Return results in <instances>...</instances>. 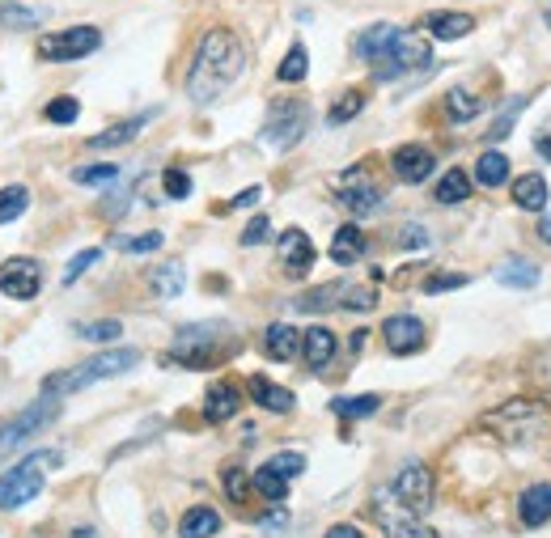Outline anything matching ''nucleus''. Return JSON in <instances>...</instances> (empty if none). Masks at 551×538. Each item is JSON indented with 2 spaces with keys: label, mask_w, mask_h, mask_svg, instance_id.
I'll list each match as a JSON object with an SVG mask.
<instances>
[{
  "label": "nucleus",
  "mask_w": 551,
  "mask_h": 538,
  "mask_svg": "<svg viewBox=\"0 0 551 538\" xmlns=\"http://www.w3.org/2000/svg\"><path fill=\"white\" fill-rule=\"evenodd\" d=\"M242 73H246V43L234 30L212 26L200 39V47H195V60L187 73V98L195 106H212L229 94V85H238Z\"/></svg>",
  "instance_id": "1"
},
{
  "label": "nucleus",
  "mask_w": 551,
  "mask_h": 538,
  "mask_svg": "<svg viewBox=\"0 0 551 538\" xmlns=\"http://www.w3.org/2000/svg\"><path fill=\"white\" fill-rule=\"evenodd\" d=\"M479 424L492 437H501L505 445H547L551 441V407L543 399H509L505 407L488 411Z\"/></svg>",
  "instance_id": "2"
},
{
  "label": "nucleus",
  "mask_w": 551,
  "mask_h": 538,
  "mask_svg": "<svg viewBox=\"0 0 551 538\" xmlns=\"http://www.w3.org/2000/svg\"><path fill=\"white\" fill-rule=\"evenodd\" d=\"M140 365V352L136 348H111V352H98L90 356L85 365L77 369H64V373H51V378L43 382V394H51V399H64V394H77L85 386L94 382H106V378H119V373H128Z\"/></svg>",
  "instance_id": "3"
},
{
  "label": "nucleus",
  "mask_w": 551,
  "mask_h": 538,
  "mask_svg": "<svg viewBox=\"0 0 551 538\" xmlns=\"http://www.w3.org/2000/svg\"><path fill=\"white\" fill-rule=\"evenodd\" d=\"M60 462V450H39L26 462H17L13 471H5L0 475V509H22L26 500H34L43 492V471H56Z\"/></svg>",
  "instance_id": "4"
},
{
  "label": "nucleus",
  "mask_w": 551,
  "mask_h": 538,
  "mask_svg": "<svg viewBox=\"0 0 551 538\" xmlns=\"http://www.w3.org/2000/svg\"><path fill=\"white\" fill-rule=\"evenodd\" d=\"M429 64H433L429 39L399 30V39L390 43L386 56L373 60V77H378V81H395V77H407V73H416V68H429Z\"/></svg>",
  "instance_id": "5"
},
{
  "label": "nucleus",
  "mask_w": 551,
  "mask_h": 538,
  "mask_svg": "<svg viewBox=\"0 0 551 538\" xmlns=\"http://www.w3.org/2000/svg\"><path fill=\"white\" fill-rule=\"evenodd\" d=\"M306 132H310V106H306V102H297V98L272 102L268 119H263V145H272V149H293Z\"/></svg>",
  "instance_id": "6"
},
{
  "label": "nucleus",
  "mask_w": 551,
  "mask_h": 538,
  "mask_svg": "<svg viewBox=\"0 0 551 538\" xmlns=\"http://www.w3.org/2000/svg\"><path fill=\"white\" fill-rule=\"evenodd\" d=\"M373 522L382 526L386 538H437V534L395 496V488H378V492H373Z\"/></svg>",
  "instance_id": "7"
},
{
  "label": "nucleus",
  "mask_w": 551,
  "mask_h": 538,
  "mask_svg": "<svg viewBox=\"0 0 551 538\" xmlns=\"http://www.w3.org/2000/svg\"><path fill=\"white\" fill-rule=\"evenodd\" d=\"M102 47V30L98 26H68L60 34H43L39 39V56L51 64H68V60H81V56H94Z\"/></svg>",
  "instance_id": "8"
},
{
  "label": "nucleus",
  "mask_w": 551,
  "mask_h": 538,
  "mask_svg": "<svg viewBox=\"0 0 551 538\" xmlns=\"http://www.w3.org/2000/svg\"><path fill=\"white\" fill-rule=\"evenodd\" d=\"M390 488H395V496H399L416 517H424V513L433 509V471H429L424 462H407L403 471L395 475V483H390Z\"/></svg>",
  "instance_id": "9"
},
{
  "label": "nucleus",
  "mask_w": 551,
  "mask_h": 538,
  "mask_svg": "<svg viewBox=\"0 0 551 538\" xmlns=\"http://www.w3.org/2000/svg\"><path fill=\"white\" fill-rule=\"evenodd\" d=\"M43 289V272H39V259L30 255H17L0 263V293L13 297V301H34Z\"/></svg>",
  "instance_id": "10"
},
{
  "label": "nucleus",
  "mask_w": 551,
  "mask_h": 538,
  "mask_svg": "<svg viewBox=\"0 0 551 538\" xmlns=\"http://www.w3.org/2000/svg\"><path fill=\"white\" fill-rule=\"evenodd\" d=\"M335 195H340V204L352 212V217H369V212H378V204H382V187L369 183L365 166H352L340 183H335Z\"/></svg>",
  "instance_id": "11"
},
{
  "label": "nucleus",
  "mask_w": 551,
  "mask_h": 538,
  "mask_svg": "<svg viewBox=\"0 0 551 538\" xmlns=\"http://www.w3.org/2000/svg\"><path fill=\"white\" fill-rule=\"evenodd\" d=\"M382 335H386V348L395 352V356H412V352L424 348V322L412 318V314H395V318H386Z\"/></svg>",
  "instance_id": "12"
},
{
  "label": "nucleus",
  "mask_w": 551,
  "mask_h": 538,
  "mask_svg": "<svg viewBox=\"0 0 551 538\" xmlns=\"http://www.w3.org/2000/svg\"><path fill=\"white\" fill-rule=\"evenodd\" d=\"M390 166H395V178L399 183H424V178L433 174V166H437V157H433V149H424V145H399L395 149V157H390Z\"/></svg>",
  "instance_id": "13"
},
{
  "label": "nucleus",
  "mask_w": 551,
  "mask_h": 538,
  "mask_svg": "<svg viewBox=\"0 0 551 538\" xmlns=\"http://www.w3.org/2000/svg\"><path fill=\"white\" fill-rule=\"evenodd\" d=\"M276 246H280V263L289 276H306L314 267V242L306 238V229H284Z\"/></svg>",
  "instance_id": "14"
},
{
  "label": "nucleus",
  "mask_w": 551,
  "mask_h": 538,
  "mask_svg": "<svg viewBox=\"0 0 551 538\" xmlns=\"http://www.w3.org/2000/svg\"><path fill=\"white\" fill-rule=\"evenodd\" d=\"M238 407H242V390H238L234 382H212V386H208V394H204V420H208V424L234 420Z\"/></svg>",
  "instance_id": "15"
},
{
  "label": "nucleus",
  "mask_w": 551,
  "mask_h": 538,
  "mask_svg": "<svg viewBox=\"0 0 551 538\" xmlns=\"http://www.w3.org/2000/svg\"><path fill=\"white\" fill-rule=\"evenodd\" d=\"M424 30H429L433 39H441V43H458V39H467V34L475 30V17L458 13V9H437V13L424 17Z\"/></svg>",
  "instance_id": "16"
},
{
  "label": "nucleus",
  "mask_w": 551,
  "mask_h": 538,
  "mask_svg": "<svg viewBox=\"0 0 551 538\" xmlns=\"http://www.w3.org/2000/svg\"><path fill=\"white\" fill-rule=\"evenodd\" d=\"M539 280H543V267L539 263H530L522 255H509L496 263V284H505V289H539Z\"/></svg>",
  "instance_id": "17"
},
{
  "label": "nucleus",
  "mask_w": 551,
  "mask_h": 538,
  "mask_svg": "<svg viewBox=\"0 0 551 538\" xmlns=\"http://www.w3.org/2000/svg\"><path fill=\"white\" fill-rule=\"evenodd\" d=\"M297 352H301V335L289 322H272V327L263 331V356H268V361H293Z\"/></svg>",
  "instance_id": "18"
},
{
  "label": "nucleus",
  "mask_w": 551,
  "mask_h": 538,
  "mask_svg": "<svg viewBox=\"0 0 551 538\" xmlns=\"http://www.w3.org/2000/svg\"><path fill=\"white\" fill-rule=\"evenodd\" d=\"M518 517L522 526H547L551 522V483H535L518 496Z\"/></svg>",
  "instance_id": "19"
},
{
  "label": "nucleus",
  "mask_w": 551,
  "mask_h": 538,
  "mask_svg": "<svg viewBox=\"0 0 551 538\" xmlns=\"http://www.w3.org/2000/svg\"><path fill=\"white\" fill-rule=\"evenodd\" d=\"M513 204L526 208V212H543L547 208V178L539 170L513 178Z\"/></svg>",
  "instance_id": "20"
},
{
  "label": "nucleus",
  "mask_w": 551,
  "mask_h": 538,
  "mask_svg": "<svg viewBox=\"0 0 551 538\" xmlns=\"http://www.w3.org/2000/svg\"><path fill=\"white\" fill-rule=\"evenodd\" d=\"M365 255V233L357 225H340L335 229V238H331V263H340V267H352Z\"/></svg>",
  "instance_id": "21"
},
{
  "label": "nucleus",
  "mask_w": 551,
  "mask_h": 538,
  "mask_svg": "<svg viewBox=\"0 0 551 538\" xmlns=\"http://www.w3.org/2000/svg\"><path fill=\"white\" fill-rule=\"evenodd\" d=\"M251 399H255L259 407H268L272 416H289V411L297 407L293 390H284V386H276V382H268V378H251Z\"/></svg>",
  "instance_id": "22"
},
{
  "label": "nucleus",
  "mask_w": 551,
  "mask_h": 538,
  "mask_svg": "<svg viewBox=\"0 0 551 538\" xmlns=\"http://www.w3.org/2000/svg\"><path fill=\"white\" fill-rule=\"evenodd\" d=\"M301 356H306L310 369H327L331 356H335V335L327 327H310L301 335Z\"/></svg>",
  "instance_id": "23"
},
{
  "label": "nucleus",
  "mask_w": 551,
  "mask_h": 538,
  "mask_svg": "<svg viewBox=\"0 0 551 538\" xmlns=\"http://www.w3.org/2000/svg\"><path fill=\"white\" fill-rule=\"evenodd\" d=\"M344 289H348L344 280H335V284H318V289L301 293V297L293 301V306H297L301 314H318V310H340V301H344Z\"/></svg>",
  "instance_id": "24"
},
{
  "label": "nucleus",
  "mask_w": 551,
  "mask_h": 538,
  "mask_svg": "<svg viewBox=\"0 0 551 538\" xmlns=\"http://www.w3.org/2000/svg\"><path fill=\"white\" fill-rule=\"evenodd\" d=\"M395 39H399V26H390V22L369 26V30L361 34V39H357V56H361V60H369V64H373V60H382Z\"/></svg>",
  "instance_id": "25"
},
{
  "label": "nucleus",
  "mask_w": 551,
  "mask_h": 538,
  "mask_svg": "<svg viewBox=\"0 0 551 538\" xmlns=\"http://www.w3.org/2000/svg\"><path fill=\"white\" fill-rule=\"evenodd\" d=\"M221 530V513L217 509H208V505H195L183 513V522H179V538H212Z\"/></svg>",
  "instance_id": "26"
},
{
  "label": "nucleus",
  "mask_w": 551,
  "mask_h": 538,
  "mask_svg": "<svg viewBox=\"0 0 551 538\" xmlns=\"http://www.w3.org/2000/svg\"><path fill=\"white\" fill-rule=\"evenodd\" d=\"M475 183L479 187H501V183H509V157L501 153V149H488V153H479V161H475Z\"/></svg>",
  "instance_id": "27"
},
{
  "label": "nucleus",
  "mask_w": 551,
  "mask_h": 538,
  "mask_svg": "<svg viewBox=\"0 0 551 538\" xmlns=\"http://www.w3.org/2000/svg\"><path fill=\"white\" fill-rule=\"evenodd\" d=\"M471 183H475V178L467 170H446L437 178V187H433V200L437 204H467Z\"/></svg>",
  "instance_id": "28"
},
{
  "label": "nucleus",
  "mask_w": 551,
  "mask_h": 538,
  "mask_svg": "<svg viewBox=\"0 0 551 538\" xmlns=\"http://www.w3.org/2000/svg\"><path fill=\"white\" fill-rule=\"evenodd\" d=\"M149 119H153V115H136V119H128V123H115V128H106V132L90 136V149H119V145H132L136 132L145 128Z\"/></svg>",
  "instance_id": "29"
},
{
  "label": "nucleus",
  "mask_w": 551,
  "mask_h": 538,
  "mask_svg": "<svg viewBox=\"0 0 551 538\" xmlns=\"http://www.w3.org/2000/svg\"><path fill=\"white\" fill-rule=\"evenodd\" d=\"M479 111H484V102H479L467 85H454L446 94V119L450 123H471Z\"/></svg>",
  "instance_id": "30"
},
{
  "label": "nucleus",
  "mask_w": 551,
  "mask_h": 538,
  "mask_svg": "<svg viewBox=\"0 0 551 538\" xmlns=\"http://www.w3.org/2000/svg\"><path fill=\"white\" fill-rule=\"evenodd\" d=\"M119 178H123V166H115V161H98V166L73 170V183H81V187H115Z\"/></svg>",
  "instance_id": "31"
},
{
  "label": "nucleus",
  "mask_w": 551,
  "mask_h": 538,
  "mask_svg": "<svg viewBox=\"0 0 551 538\" xmlns=\"http://www.w3.org/2000/svg\"><path fill=\"white\" fill-rule=\"evenodd\" d=\"M149 284H153L157 297H179L183 284H187L183 263H162V267H153V272H149Z\"/></svg>",
  "instance_id": "32"
},
{
  "label": "nucleus",
  "mask_w": 551,
  "mask_h": 538,
  "mask_svg": "<svg viewBox=\"0 0 551 538\" xmlns=\"http://www.w3.org/2000/svg\"><path fill=\"white\" fill-rule=\"evenodd\" d=\"M382 407V394H357V399H331V411L340 420H369Z\"/></svg>",
  "instance_id": "33"
},
{
  "label": "nucleus",
  "mask_w": 551,
  "mask_h": 538,
  "mask_svg": "<svg viewBox=\"0 0 551 538\" xmlns=\"http://www.w3.org/2000/svg\"><path fill=\"white\" fill-rule=\"evenodd\" d=\"M306 73H310V51H306V43H293L289 56L280 60L276 77H280L284 85H297V81H306Z\"/></svg>",
  "instance_id": "34"
},
{
  "label": "nucleus",
  "mask_w": 551,
  "mask_h": 538,
  "mask_svg": "<svg viewBox=\"0 0 551 538\" xmlns=\"http://www.w3.org/2000/svg\"><path fill=\"white\" fill-rule=\"evenodd\" d=\"M251 483H255V492H259V496H268V500H276V505H280V500H284V496H289V479H284V475H276V471H272V466H268V462H263V466H259V471L251 475Z\"/></svg>",
  "instance_id": "35"
},
{
  "label": "nucleus",
  "mask_w": 551,
  "mask_h": 538,
  "mask_svg": "<svg viewBox=\"0 0 551 538\" xmlns=\"http://www.w3.org/2000/svg\"><path fill=\"white\" fill-rule=\"evenodd\" d=\"M361 111H365V94H361V89H348V94H340V102L327 111V123H331V128H340V123L357 119Z\"/></svg>",
  "instance_id": "36"
},
{
  "label": "nucleus",
  "mask_w": 551,
  "mask_h": 538,
  "mask_svg": "<svg viewBox=\"0 0 551 538\" xmlns=\"http://www.w3.org/2000/svg\"><path fill=\"white\" fill-rule=\"evenodd\" d=\"M30 208V191L26 187H0V225L17 221Z\"/></svg>",
  "instance_id": "37"
},
{
  "label": "nucleus",
  "mask_w": 551,
  "mask_h": 538,
  "mask_svg": "<svg viewBox=\"0 0 551 538\" xmlns=\"http://www.w3.org/2000/svg\"><path fill=\"white\" fill-rule=\"evenodd\" d=\"M43 22L39 9H22V5H0V30H34Z\"/></svg>",
  "instance_id": "38"
},
{
  "label": "nucleus",
  "mask_w": 551,
  "mask_h": 538,
  "mask_svg": "<svg viewBox=\"0 0 551 538\" xmlns=\"http://www.w3.org/2000/svg\"><path fill=\"white\" fill-rule=\"evenodd\" d=\"M221 488H225V496L234 500V505H246V500H251V475H246L242 466H225Z\"/></svg>",
  "instance_id": "39"
},
{
  "label": "nucleus",
  "mask_w": 551,
  "mask_h": 538,
  "mask_svg": "<svg viewBox=\"0 0 551 538\" xmlns=\"http://www.w3.org/2000/svg\"><path fill=\"white\" fill-rule=\"evenodd\" d=\"M81 339H94V344H111V339L123 335V322L119 318H102V322H81L77 327Z\"/></svg>",
  "instance_id": "40"
},
{
  "label": "nucleus",
  "mask_w": 551,
  "mask_h": 538,
  "mask_svg": "<svg viewBox=\"0 0 551 538\" xmlns=\"http://www.w3.org/2000/svg\"><path fill=\"white\" fill-rule=\"evenodd\" d=\"M47 123H60V128H68V123H77V115H81V102L77 98H68V94H60V98H51L47 102Z\"/></svg>",
  "instance_id": "41"
},
{
  "label": "nucleus",
  "mask_w": 551,
  "mask_h": 538,
  "mask_svg": "<svg viewBox=\"0 0 551 538\" xmlns=\"http://www.w3.org/2000/svg\"><path fill=\"white\" fill-rule=\"evenodd\" d=\"M162 233L149 229V233H132V238H115L119 250H128V255H153V250H162Z\"/></svg>",
  "instance_id": "42"
},
{
  "label": "nucleus",
  "mask_w": 551,
  "mask_h": 538,
  "mask_svg": "<svg viewBox=\"0 0 551 538\" xmlns=\"http://www.w3.org/2000/svg\"><path fill=\"white\" fill-rule=\"evenodd\" d=\"M373 306H378V289H365V284H348V289H344L340 310H357V314H365V310H373Z\"/></svg>",
  "instance_id": "43"
},
{
  "label": "nucleus",
  "mask_w": 551,
  "mask_h": 538,
  "mask_svg": "<svg viewBox=\"0 0 551 538\" xmlns=\"http://www.w3.org/2000/svg\"><path fill=\"white\" fill-rule=\"evenodd\" d=\"M162 191L170 195V200H187V195H191V174L179 170V166H170V170L162 174Z\"/></svg>",
  "instance_id": "44"
},
{
  "label": "nucleus",
  "mask_w": 551,
  "mask_h": 538,
  "mask_svg": "<svg viewBox=\"0 0 551 538\" xmlns=\"http://www.w3.org/2000/svg\"><path fill=\"white\" fill-rule=\"evenodd\" d=\"M268 466H272L276 475H284V479H297L301 471H306V454H297V450H280Z\"/></svg>",
  "instance_id": "45"
},
{
  "label": "nucleus",
  "mask_w": 551,
  "mask_h": 538,
  "mask_svg": "<svg viewBox=\"0 0 551 538\" xmlns=\"http://www.w3.org/2000/svg\"><path fill=\"white\" fill-rule=\"evenodd\" d=\"M462 284H467V272H441L424 280V293H450V289H462Z\"/></svg>",
  "instance_id": "46"
},
{
  "label": "nucleus",
  "mask_w": 551,
  "mask_h": 538,
  "mask_svg": "<svg viewBox=\"0 0 551 538\" xmlns=\"http://www.w3.org/2000/svg\"><path fill=\"white\" fill-rule=\"evenodd\" d=\"M102 259V250H81V255L73 259V263H68L64 267V284H77L81 280V272H85V267H94Z\"/></svg>",
  "instance_id": "47"
},
{
  "label": "nucleus",
  "mask_w": 551,
  "mask_h": 538,
  "mask_svg": "<svg viewBox=\"0 0 551 538\" xmlns=\"http://www.w3.org/2000/svg\"><path fill=\"white\" fill-rule=\"evenodd\" d=\"M268 238H272V221L268 217H255L251 225L242 229V246H263Z\"/></svg>",
  "instance_id": "48"
},
{
  "label": "nucleus",
  "mask_w": 551,
  "mask_h": 538,
  "mask_svg": "<svg viewBox=\"0 0 551 538\" xmlns=\"http://www.w3.org/2000/svg\"><path fill=\"white\" fill-rule=\"evenodd\" d=\"M530 378H539L543 386H551V344L530 356Z\"/></svg>",
  "instance_id": "49"
},
{
  "label": "nucleus",
  "mask_w": 551,
  "mask_h": 538,
  "mask_svg": "<svg viewBox=\"0 0 551 538\" xmlns=\"http://www.w3.org/2000/svg\"><path fill=\"white\" fill-rule=\"evenodd\" d=\"M518 111H522V98H513V102H509V115H505V119H496V128H492L488 136H492V140H505L509 128H513V119H518Z\"/></svg>",
  "instance_id": "50"
},
{
  "label": "nucleus",
  "mask_w": 551,
  "mask_h": 538,
  "mask_svg": "<svg viewBox=\"0 0 551 538\" xmlns=\"http://www.w3.org/2000/svg\"><path fill=\"white\" fill-rule=\"evenodd\" d=\"M399 242H403L407 250H424V246H429V233H424L420 225H403V233H399Z\"/></svg>",
  "instance_id": "51"
},
{
  "label": "nucleus",
  "mask_w": 551,
  "mask_h": 538,
  "mask_svg": "<svg viewBox=\"0 0 551 538\" xmlns=\"http://www.w3.org/2000/svg\"><path fill=\"white\" fill-rule=\"evenodd\" d=\"M259 195H263V187H246L242 195H234V200H229V208H251V204H259Z\"/></svg>",
  "instance_id": "52"
},
{
  "label": "nucleus",
  "mask_w": 551,
  "mask_h": 538,
  "mask_svg": "<svg viewBox=\"0 0 551 538\" xmlns=\"http://www.w3.org/2000/svg\"><path fill=\"white\" fill-rule=\"evenodd\" d=\"M327 538H365L357 526H352V522H340V526H331L327 530Z\"/></svg>",
  "instance_id": "53"
},
{
  "label": "nucleus",
  "mask_w": 551,
  "mask_h": 538,
  "mask_svg": "<svg viewBox=\"0 0 551 538\" xmlns=\"http://www.w3.org/2000/svg\"><path fill=\"white\" fill-rule=\"evenodd\" d=\"M13 445H17V437H13V424L5 420V424H0V454L13 450Z\"/></svg>",
  "instance_id": "54"
},
{
  "label": "nucleus",
  "mask_w": 551,
  "mask_h": 538,
  "mask_svg": "<svg viewBox=\"0 0 551 538\" xmlns=\"http://www.w3.org/2000/svg\"><path fill=\"white\" fill-rule=\"evenodd\" d=\"M539 238L551 246V208H543V221H539Z\"/></svg>",
  "instance_id": "55"
},
{
  "label": "nucleus",
  "mask_w": 551,
  "mask_h": 538,
  "mask_svg": "<svg viewBox=\"0 0 551 538\" xmlns=\"http://www.w3.org/2000/svg\"><path fill=\"white\" fill-rule=\"evenodd\" d=\"M535 149H539V157H543V161H551V132H543V136L535 140Z\"/></svg>",
  "instance_id": "56"
},
{
  "label": "nucleus",
  "mask_w": 551,
  "mask_h": 538,
  "mask_svg": "<svg viewBox=\"0 0 551 538\" xmlns=\"http://www.w3.org/2000/svg\"><path fill=\"white\" fill-rule=\"evenodd\" d=\"M365 339H369V335H365V331H357V335H352V344H348V348H352V352H361V348H365Z\"/></svg>",
  "instance_id": "57"
},
{
  "label": "nucleus",
  "mask_w": 551,
  "mask_h": 538,
  "mask_svg": "<svg viewBox=\"0 0 551 538\" xmlns=\"http://www.w3.org/2000/svg\"><path fill=\"white\" fill-rule=\"evenodd\" d=\"M547 26H551V13H547Z\"/></svg>",
  "instance_id": "58"
}]
</instances>
